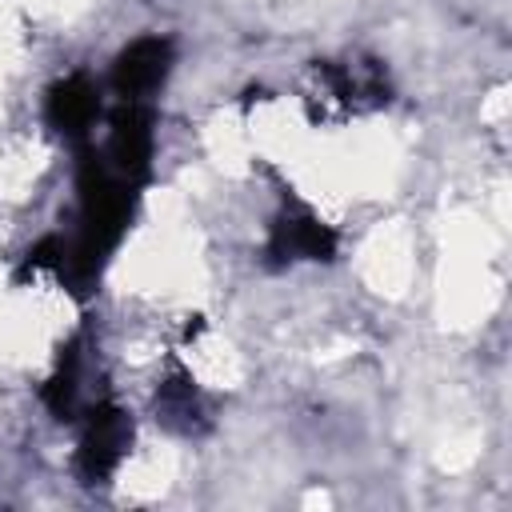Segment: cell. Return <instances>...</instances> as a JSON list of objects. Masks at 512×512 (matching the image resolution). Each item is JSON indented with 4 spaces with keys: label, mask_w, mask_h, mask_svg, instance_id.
<instances>
[{
    "label": "cell",
    "mask_w": 512,
    "mask_h": 512,
    "mask_svg": "<svg viewBox=\"0 0 512 512\" xmlns=\"http://www.w3.org/2000/svg\"><path fill=\"white\" fill-rule=\"evenodd\" d=\"M44 112H48V124L64 140L88 144V136H92V128H96V120L104 112V100H100V88H96V80L88 72H72V76L56 80L48 88V108Z\"/></svg>",
    "instance_id": "6"
},
{
    "label": "cell",
    "mask_w": 512,
    "mask_h": 512,
    "mask_svg": "<svg viewBox=\"0 0 512 512\" xmlns=\"http://www.w3.org/2000/svg\"><path fill=\"white\" fill-rule=\"evenodd\" d=\"M132 448V416L116 400H96L84 412L80 444H76V472L84 484H108Z\"/></svg>",
    "instance_id": "2"
},
{
    "label": "cell",
    "mask_w": 512,
    "mask_h": 512,
    "mask_svg": "<svg viewBox=\"0 0 512 512\" xmlns=\"http://www.w3.org/2000/svg\"><path fill=\"white\" fill-rule=\"evenodd\" d=\"M152 148H156V132H152V104L148 100H120L108 116V148L104 160L132 184L144 188V180L152 176Z\"/></svg>",
    "instance_id": "4"
},
{
    "label": "cell",
    "mask_w": 512,
    "mask_h": 512,
    "mask_svg": "<svg viewBox=\"0 0 512 512\" xmlns=\"http://www.w3.org/2000/svg\"><path fill=\"white\" fill-rule=\"evenodd\" d=\"M76 392H80V348H76V344H64V348H60V360H56V368H52V376H48L44 388H40V400H44V408H48L56 420H76V412H80Z\"/></svg>",
    "instance_id": "8"
},
{
    "label": "cell",
    "mask_w": 512,
    "mask_h": 512,
    "mask_svg": "<svg viewBox=\"0 0 512 512\" xmlns=\"http://www.w3.org/2000/svg\"><path fill=\"white\" fill-rule=\"evenodd\" d=\"M176 48L168 36H140L112 60V92L120 100H148L172 72Z\"/></svg>",
    "instance_id": "5"
},
{
    "label": "cell",
    "mask_w": 512,
    "mask_h": 512,
    "mask_svg": "<svg viewBox=\"0 0 512 512\" xmlns=\"http://www.w3.org/2000/svg\"><path fill=\"white\" fill-rule=\"evenodd\" d=\"M340 248V236L300 200H288L272 224H268V240H264V264L268 268H288L300 260H316L328 264Z\"/></svg>",
    "instance_id": "3"
},
{
    "label": "cell",
    "mask_w": 512,
    "mask_h": 512,
    "mask_svg": "<svg viewBox=\"0 0 512 512\" xmlns=\"http://www.w3.org/2000/svg\"><path fill=\"white\" fill-rule=\"evenodd\" d=\"M136 200L140 184L124 180L92 144H76V232L64 236V260L56 268V280L72 296H88L100 284L112 252L132 228Z\"/></svg>",
    "instance_id": "1"
},
{
    "label": "cell",
    "mask_w": 512,
    "mask_h": 512,
    "mask_svg": "<svg viewBox=\"0 0 512 512\" xmlns=\"http://www.w3.org/2000/svg\"><path fill=\"white\" fill-rule=\"evenodd\" d=\"M156 420L176 432V436H196L204 428V400H200V388L192 380V372H184L180 364H172V372L160 380L156 388Z\"/></svg>",
    "instance_id": "7"
}]
</instances>
